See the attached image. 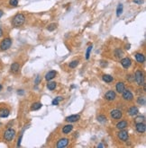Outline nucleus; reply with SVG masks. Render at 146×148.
<instances>
[{"label": "nucleus", "instance_id": "obj_24", "mask_svg": "<svg viewBox=\"0 0 146 148\" xmlns=\"http://www.w3.org/2000/svg\"><path fill=\"white\" fill-rule=\"evenodd\" d=\"M122 14H123V5H122V4H119L116 8V15L117 16H120Z\"/></svg>", "mask_w": 146, "mask_h": 148}, {"label": "nucleus", "instance_id": "obj_34", "mask_svg": "<svg viewBox=\"0 0 146 148\" xmlns=\"http://www.w3.org/2000/svg\"><path fill=\"white\" fill-rule=\"evenodd\" d=\"M134 2L137 5H142V4H144V0H134Z\"/></svg>", "mask_w": 146, "mask_h": 148}, {"label": "nucleus", "instance_id": "obj_31", "mask_svg": "<svg viewBox=\"0 0 146 148\" xmlns=\"http://www.w3.org/2000/svg\"><path fill=\"white\" fill-rule=\"evenodd\" d=\"M9 4L10 5H12L14 7L18 5V0H9Z\"/></svg>", "mask_w": 146, "mask_h": 148}, {"label": "nucleus", "instance_id": "obj_23", "mask_svg": "<svg viewBox=\"0 0 146 148\" xmlns=\"http://www.w3.org/2000/svg\"><path fill=\"white\" fill-rule=\"evenodd\" d=\"M56 85H57V84L55 82H50V83H48V85H47V88H48L49 90L52 91L56 88Z\"/></svg>", "mask_w": 146, "mask_h": 148}, {"label": "nucleus", "instance_id": "obj_8", "mask_svg": "<svg viewBox=\"0 0 146 148\" xmlns=\"http://www.w3.org/2000/svg\"><path fill=\"white\" fill-rule=\"evenodd\" d=\"M80 119V116L78 114H76V115H71V116L67 117L65 119V120L67 122H70V123H73V122H77L78 120H79Z\"/></svg>", "mask_w": 146, "mask_h": 148}, {"label": "nucleus", "instance_id": "obj_36", "mask_svg": "<svg viewBox=\"0 0 146 148\" xmlns=\"http://www.w3.org/2000/svg\"><path fill=\"white\" fill-rule=\"evenodd\" d=\"M17 92H18V94H21V95H23V94L24 93V90H18Z\"/></svg>", "mask_w": 146, "mask_h": 148}, {"label": "nucleus", "instance_id": "obj_19", "mask_svg": "<svg viewBox=\"0 0 146 148\" xmlns=\"http://www.w3.org/2000/svg\"><path fill=\"white\" fill-rule=\"evenodd\" d=\"M135 58H136L137 62L139 63H144V61H145V57H144V54L142 53H136L135 54Z\"/></svg>", "mask_w": 146, "mask_h": 148}, {"label": "nucleus", "instance_id": "obj_30", "mask_svg": "<svg viewBox=\"0 0 146 148\" xmlns=\"http://www.w3.org/2000/svg\"><path fill=\"white\" fill-rule=\"evenodd\" d=\"M92 50V45H90V46L88 47V49H87V53H86V58L88 59L89 58V56H90V52Z\"/></svg>", "mask_w": 146, "mask_h": 148}, {"label": "nucleus", "instance_id": "obj_35", "mask_svg": "<svg viewBox=\"0 0 146 148\" xmlns=\"http://www.w3.org/2000/svg\"><path fill=\"white\" fill-rule=\"evenodd\" d=\"M40 81H41V77H40V75H37L36 79H35V85H39Z\"/></svg>", "mask_w": 146, "mask_h": 148}, {"label": "nucleus", "instance_id": "obj_21", "mask_svg": "<svg viewBox=\"0 0 146 148\" xmlns=\"http://www.w3.org/2000/svg\"><path fill=\"white\" fill-rule=\"evenodd\" d=\"M41 107H42V104H41V102H34V104L32 105V107H31V109L32 110H38Z\"/></svg>", "mask_w": 146, "mask_h": 148}, {"label": "nucleus", "instance_id": "obj_26", "mask_svg": "<svg viewBox=\"0 0 146 148\" xmlns=\"http://www.w3.org/2000/svg\"><path fill=\"white\" fill-rule=\"evenodd\" d=\"M63 100V97H61V96H58V97H56L55 99L52 101V105H58L59 104V102H61V101H62Z\"/></svg>", "mask_w": 146, "mask_h": 148}, {"label": "nucleus", "instance_id": "obj_16", "mask_svg": "<svg viewBox=\"0 0 146 148\" xmlns=\"http://www.w3.org/2000/svg\"><path fill=\"white\" fill-rule=\"evenodd\" d=\"M115 89H116V91L119 92V93H122V92L124 91V89H125L124 84L123 82H118L116 84V85H115Z\"/></svg>", "mask_w": 146, "mask_h": 148}, {"label": "nucleus", "instance_id": "obj_15", "mask_svg": "<svg viewBox=\"0 0 146 148\" xmlns=\"http://www.w3.org/2000/svg\"><path fill=\"white\" fill-rule=\"evenodd\" d=\"M10 114V110L6 108L0 109V118H7Z\"/></svg>", "mask_w": 146, "mask_h": 148}, {"label": "nucleus", "instance_id": "obj_38", "mask_svg": "<svg viewBox=\"0 0 146 148\" xmlns=\"http://www.w3.org/2000/svg\"><path fill=\"white\" fill-rule=\"evenodd\" d=\"M3 15H4V12H3L2 10H0V18L3 16Z\"/></svg>", "mask_w": 146, "mask_h": 148}, {"label": "nucleus", "instance_id": "obj_12", "mask_svg": "<svg viewBox=\"0 0 146 148\" xmlns=\"http://www.w3.org/2000/svg\"><path fill=\"white\" fill-rule=\"evenodd\" d=\"M136 130L139 133H144L146 130V126L144 122H140V123H136Z\"/></svg>", "mask_w": 146, "mask_h": 148}, {"label": "nucleus", "instance_id": "obj_14", "mask_svg": "<svg viewBox=\"0 0 146 148\" xmlns=\"http://www.w3.org/2000/svg\"><path fill=\"white\" fill-rule=\"evenodd\" d=\"M56 75H57L56 71L51 70V71H50V72H48V73L46 74V75H45V79H46L47 81H51V80H52L55 76H56Z\"/></svg>", "mask_w": 146, "mask_h": 148}, {"label": "nucleus", "instance_id": "obj_1", "mask_svg": "<svg viewBox=\"0 0 146 148\" xmlns=\"http://www.w3.org/2000/svg\"><path fill=\"white\" fill-rule=\"evenodd\" d=\"M25 22V16L23 14H17L14 16L12 20V24L15 28H19Z\"/></svg>", "mask_w": 146, "mask_h": 148}, {"label": "nucleus", "instance_id": "obj_20", "mask_svg": "<svg viewBox=\"0 0 146 148\" xmlns=\"http://www.w3.org/2000/svg\"><path fill=\"white\" fill-rule=\"evenodd\" d=\"M73 129V126L72 125H66L65 127H63V129H62V132H63L64 134H69L70 132H71V130Z\"/></svg>", "mask_w": 146, "mask_h": 148}, {"label": "nucleus", "instance_id": "obj_9", "mask_svg": "<svg viewBox=\"0 0 146 148\" xmlns=\"http://www.w3.org/2000/svg\"><path fill=\"white\" fill-rule=\"evenodd\" d=\"M105 98L108 102H112L115 99V92L114 91H108L105 94Z\"/></svg>", "mask_w": 146, "mask_h": 148}, {"label": "nucleus", "instance_id": "obj_29", "mask_svg": "<svg viewBox=\"0 0 146 148\" xmlns=\"http://www.w3.org/2000/svg\"><path fill=\"white\" fill-rule=\"evenodd\" d=\"M144 119H145L144 116H139V117H136V118H135L134 121L136 122V123H140V122H144Z\"/></svg>", "mask_w": 146, "mask_h": 148}, {"label": "nucleus", "instance_id": "obj_7", "mask_svg": "<svg viewBox=\"0 0 146 148\" xmlns=\"http://www.w3.org/2000/svg\"><path fill=\"white\" fill-rule=\"evenodd\" d=\"M122 93H123V98L125 101H132V100L134 99V95H133V93L129 90H125L124 89V91Z\"/></svg>", "mask_w": 146, "mask_h": 148}, {"label": "nucleus", "instance_id": "obj_18", "mask_svg": "<svg viewBox=\"0 0 146 148\" xmlns=\"http://www.w3.org/2000/svg\"><path fill=\"white\" fill-rule=\"evenodd\" d=\"M139 113V109L137 107H135V106H133V107H131L129 109V110H128V114L130 115V116H135V115H137Z\"/></svg>", "mask_w": 146, "mask_h": 148}, {"label": "nucleus", "instance_id": "obj_39", "mask_svg": "<svg viewBox=\"0 0 146 148\" xmlns=\"http://www.w3.org/2000/svg\"><path fill=\"white\" fill-rule=\"evenodd\" d=\"M97 147H104V146H103L102 144H99V145L97 146Z\"/></svg>", "mask_w": 146, "mask_h": 148}, {"label": "nucleus", "instance_id": "obj_22", "mask_svg": "<svg viewBox=\"0 0 146 148\" xmlns=\"http://www.w3.org/2000/svg\"><path fill=\"white\" fill-rule=\"evenodd\" d=\"M114 80V78L111 76L110 75H103V81L106 83H111Z\"/></svg>", "mask_w": 146, "mask_h": 148}, {"label": "nucleus", "instance_id": "obj_27", "mask_svg": "<svg viewBox=\"0 0 146 148\" xmlns=\"http://www.w3.org/2000/svg\"><path fill=\"white\" fill-rule=\"evenodd\" d=\"M97 120L101 123H104V122H107V117L106 116H103V115H100V116L97 117Z\"/></svg>", "mask_w": 146, "mask_h": 148}, {"label": "nucleus", "instance_id": "obj_2", "mask_svg": "<svg viewBox=\"0 0 146 148\" xmlns=\"http://www.w3.org/2000/svg\"><path fill=\"white\" fill-rule=\"evenodd\" d=\"M15 136V130L13 128H7L4 133V139L7 142L12 141Z\"/></svg>", "mask_w": 146, "mask_h": 148}, {"label": "nucleus", "instance_id": "obj_28", "mask_svg": "<svg viewBox=\"0 0 146 148\" xmlns=\"http://www.w3.org/2000/svg\"><path fill=\"white\" fill-rule=\"evenodd\" d=\"M78 65V60H73V61H71V63H70V67L71 68H75V67H77V66Z\"/></svg>", "mask_w": 146, "mask_h": 148}, {"label": "nucleus", "instance_id": "obj_17", "mask_svg": "<svg viewBox=\"0 0 146 148\" xmlns=\"http://www.w3.org/2000/svg\"><path fill=\"white\" fill-rule=\"evenodd\" d=\"M127 125H128L127 121H125V120H121V121H119L116 124V128L119 129V130L124 129L125 127H127Z\"/></svg>", "mask_w": 146, "mask_h": 148}, {"label": "nucleus", "instance_id": "obj_37", "mask_svg": "<svg viewBox=\"0 0 146 148\" xmlns=\"http://www.w3.org/2000/svg\"><path fill=\"white\" fill-rule=\"evenodd\" d=\"M3 33H4V32H3V30L1 29V28H0V38H1V37L3 36Z\"/></svg>", "mask_w": 146, "mask_h": 148}, {"label": "nucleus", "instance_id": "obj_4", "mask_svg": "<svg viewBox=\"0 0 146 148\" xmlns=\"http://www.w3.org/2000/svg\"><path fill=\"white\" fill-rule=\"evenodd\" d=\"M134 78H135V81H136L137 85H143L144 83V75L143 71L141 70H137L134 74Z\"/></svg>", "mask_w": 146, "mask_h": 148}, {"label": "nucleus", "instance_id": "obj_3", "mask_svg": "<svg viewBox=\"0 0 146 148\" xmlns=\"http://www.w3.org/2000/svg\"><path fill=\"white\" fill-rule=\"evenodd\" d=\"M11 45H12V40L10 39V38H5L0 43V50L2 51L7 50L11 47Z\"/></svg>", "mask_w": 146, "mask_h": 148}, {"label": "nucleus", "instance_id": "obj_13", "mask_svg": "<svg viewBox=\"0 0 146 148\" xmlns=\"http://www.w3.org/2000/svg\"><path fill=\"white\" fill-rule=\"evenodd\" d=\"M10 69H11V72L14 74H16L19 72V69H20V65L19 63H17V62H15V63H13L12 65H11V67H10Z\"/></svg>", "mask_w": 146, "mask_h": 148}, {"label": "nucleus", "instance_id": "obj_32", "mask_svg": "<svg viewBox=\"0 0 146 148\" xmlns=\"http://www.w3.org/2000/svg\"><path fill=\"white\" fill-rule=\"evenodd\" d=\"M137 102H138L140 105H145V99H144V97L143 98L140 97V98H138V100H137Z\"/></svg>", "mask_w": 146, "mask_h": 148}, {"label": "nucleus", "instance_id": "obj_25", "mask_svg": "<svg viewBox=\"0 0 146 148\" xmlns=\"http://www.w3.org/2000/svg\"><path fill=\"white\" fill-rule=\"evenodd\" d=\"M57 28V23H51V24H49L48 26H47V30H48L49 32H52V31H54V30Z\"/></svg>", "mask_w": 146, "mask_h": 148}, {"label": "nucleus", "instance_id": "obj_40", "mask_svg": "<svg viewBox=\"0 0 146 148\" xmlns=\"http://www.w3.org/2000/svg\"><path fill=\"white\" fill-rule=\"evenodd\" d=\"M2 88H3L2 85H0V92H1V90H2Z\"/></svg>", "mask_w": 146, "mask_h": 148}, {"label": "nucleus", "instance_id": "obj_10", "mask_svg": "<svg viewBox=\"0 0 146 148\" xmlns=\"http://www.w3.org/2000/svg\"><path fill=\"white\" fill-rule=\"evenodd\" d=\"M69 145V139L68 138H61L57 142V147L58 148H63Z\"/></svg>", "mask_w": 146, "mask_h": 148}, {"label": "nucleus", "instance_id": "obj_41", "mask_svg": "<svg viewBox=\"0 0 146 148\" xmlns=\"http://www.w3.org/2000/svg\"><path fill=\"white\" fill-rule=\"evenodd\" d=\"M0 126H1V122H0Z\"/></svg>", "mask_w": 146, "mask_h": 148}, {"label": "nucleus", "instance_id": "obj_33", "mask_svg": "<svg viewBox=\"0 0 146 148\" xmlns=\"http://www.w3.org/2000/svg\"><path fill=\"white\" fill-rule=\"evenodd\" d=\"M116 52H118V54L115 53V55H116V57H118V58H121L122 55H123V51L121 50V49H116Z\"/></svg>", "mask_w": 146, "mask_h": 148}, {"label": "nucleus", "instance_id": "obj_5", "mask_svg": "<svg viewBox=\"0 0 146 148\" xmlns=\"http://www.w3.org/2000/svg\"><path fill=\"white\" fill-rule=\"evenodd\" d=\"M118 138L122 141H127L129 138V135H128V132L124 129H121L120 132H118Z\"/></svg>", "mask_w": 146, "mask_h": 148}, {"label": "nucleus", "instance_id": "obj_6", "mask_svg": "<svg viewBox=\"0 0 146 148\" xmlns=\"http://www.w3.org/2000/svg\"><path fill=\"white\" fill-rule=\"evenodd\" d=\"M110 115H111V117H112L113 119H120L122 118V116H123V113H122V111L119 110V109H113V110H111V112H110Z\"/></svg>", "mask_w": 146, "mask_h": 148}, {"label": "nucleus", "instance_id": "obj_11", "mask_svg": "<svg viewBox=\"0 0 146 148\" xmlns=\"http://www.w3.org/2000/svg\"><path fill=\"white\" fill-rule=\"evenodd\" d=\"M121 65L123 67L128 68L132 65V61L129 58H124L121 60Z\"/></svg>", "mask_w": 146, "mask_h": 148}]
</instances>
